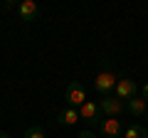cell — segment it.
<instances>
[{"instance_id": "cell-1", "label": "cell", "mask_w": 148, "mask_h": 138, "mask_svg": "<svg viewBox=\"0 0 148 138\" xmlns=\"http://www.w3.org/2000/svg\"><path fill=\"white\" fill-rule=\"evenodd\" d=\"M67 104H69V109H77V106H84L86 104V89H84V84L82 81H69L67 84Z\"/></svg>"}, {"instance_id": "cell-2", "label": "cell", "mask_w": 148, "mask_h": 138, "mask_svg": "<svg viewBox=\"0 0 148 138\" xmlns=\"http://www.w3.org/2000/svg\"><path fill=\"white\" fill-rule=\"evenodd\" d=\"M99 109H101V113H106L109 118H116L119 113L126 109V104H123L121 99H116V96H104V99L99 101Z\"/></svg>"}, {"instance_id": "cell-3", "label": "cell", "mask_w": 148, "mask_h": 138, "mask_svg": "<svg viewBox=\"0 0 148 138\" xmlns=\"http://www.w3.org/2000/svg\"><path fill=\"white\" fill-rule=\"evenodd\" d=\"M79 118H84L89 126H96V123L101 126V109H99V104L86 101L84 106H79Z\"/></svg>"}, {"instance_id": "cell-4", "label": "cell", "mask_w": 148, "mask_h": 138, "mask_svg": "<svg viewBox=\"0 0 148 138\" xmlns=\"http://www.w3.org/2000/svg\"><path fill=\"white\" fill-rule=\"evenodd\" d=\"M116 84H119V79L114 74H111V72H101L99 77H96L94 79V86H96V91H99V94H109L111 89H116Z\"/></svg>"}, {"instance_id": "cell-5", "label": "cell", "mask_w": 148, "mask_h": 138, "mask_svg": "<svg viewBox=\"0 0 148 138\" xmlns=\"http://www.w3.org/2000/svg\"><path fill=\"white\" fill-rule=\"evenodd\" d=\"M99 128H101V136L104 138H121L123 136V126H121L119 118H104Z\"/></svg>"}, {"instance_id": "cell-6", "label": "cell", "mask_w": 148, "mask_h": 138, "mask_svg": "<svg viewBox=\"0 0 148 138\" xmlns=\"http://www.w3.org/2000/svg\"><path fill=\"white\" fill-rule=\"evenodd\" d=\"M136 91H138V84L133 79H119V84H116V99H133L136 96Z\"/></svg>"}, {"instance_id": "cell-7", "label": "cell", "mask_w": 148, "mask_h": 138, "mask_svg": "<svg viewBox=\"0 0 148 138\" xmlns=\"http://www.w3.org/2000/svg\"><path fill=\"white\" fill-rule=\"evenodd\" d=\"M17 12H20V17L25 22H32L40 15V8H37V3H32V0H22L20 5H17Z\"/></svg>"}, {"instance_id": "cell-8", "label": "cell", "mask_w": 148, "mask_h": 138, "mask_svg": "<svg viewBox=\"0 0 148 138\" xmlns=\"http://www.w3.org/2000/svg\"><path fill=\"white\" fill-rule=\"evenodd\" d=\"M126 111L131 113V116H146V111H148V104H146V99H128L126 101Z\"/></svg>"}, {"instance_id": "cell-9", "label": "cell", "mask_w": 148, "mask_h": 138, "mask_svg": "<svg viewBox=\"0 0 148 138\" xmlns=\"http://www.w3.org/2000/svg\"><path fill=\"white\" fill-rule=\"evenodd\" d=\"M77 121H79V109H64L57 113V123L62 126H74Z\"/></svg>"}, {"instance_id": "cell-10", "label": "cell", "mask_w": 148, "mask_h": 138, "mask_svg": "<svg viewBox=\"0 0 148 138\" xmlns=\"http://www.w3.org/2000/svg\"><path fill=\"white\" fill-rule=\"evenodd\" d=\"M123 138H148V128H143L141 123H133L123 131Z\"/></svg>"}, {"instance_id": "cell-11", "label": "cell", "mask_w": 148, "mask_h": 138, "mask_svg": "<svg viewBox=\"0 0 148 138\" xmlns=\"http://www.w3.org/2000/svg\"><path fill=\"white\" fill-rule=\"evenodd\" d=\"M25 138H47V136H45V128L42 126H30L25 131Z\"/></svg>"}, {"instance_id": "cell-12", "label": "cell", "mask_w": 148, "mask_h": 138, "mask_svg": "<svg viewBox=\"0 0 148 138\" xmlns=\"http://www.w3.org/2000/svg\"><path fill=\"white\" fill-rule=\"evenodd\" d=\"M77 138H96V136H94V133H91V131H82V133H79V136H77Z\"/></svg>"}, {"instance_id": "cell-13", "label": "cell", "mask_w": 148, "mask_h": 138, "mask_svg": "<svg viewBox=\"0 0 148 138\" xmlns=\"http://www.w3.org/2000/svg\"><path fill=\"white\" fill-rule=\"evenodd\" d=\"M143 99H146V104H148V81L143 84Z\"/></svg>"}, {"instance_id": "cell-14", "label": "cell", "mask_w": 148, "mask_h": 138, "mask_svg": "<svg viewBox=\"0 0 148 138\" xmlns=\"http://www.w3.org/2000/svg\"><path fill=\"white\" fill-rule=\"evenodd\" d=\"M0 138H12V136H10V133H3V131H0Z\"/></svg>"}, {"instance_id": "cell-15", "label": "cell", "mask_w": 148, "mask_h": 138, "mask_svg": "<svg viewBox=\"0 0 148 138\" xmlns=\"http://www.w3.org/2000/svg\"><path fill=\"white\" fill-rule=\"evenodd\" d=\"M143 118H146V121H148V111H146V116H143Z\"/></svg>"}]
</instances>
